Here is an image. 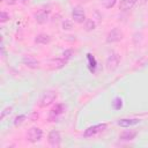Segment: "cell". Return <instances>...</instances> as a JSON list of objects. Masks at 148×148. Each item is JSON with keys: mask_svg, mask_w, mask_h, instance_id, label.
I'll list each match as a JSON object with an SVG mask.
<instances>
[{"mask_svg": "<svg viewBox=\"0 0 148 148\" xmlns=\"http://www.w3.org/2000/svg\"><path fill=\"white\" fill-rule=\"evenodd\" d=\"M116 2H117V0H102V5H103L105 8H108V9L112 8V7L116 5Z\"/></svg>", "mask_w": 148, "mask_h": 148, "instance_id": "obj_18", "label": "cell"}, {"mask_svg": "<svg viewBox=\"0 0 148 148\" xmlns=\"http://www.w3.org/2000/svg\"><path fill=\"white\" fill-rule=\"evenodd\" d=\"M121 38H123V32L118 28H113L111 31H109V34L106 36V43L119 42Z\"/></svg>", "mask_w": 148, "mask_h": 148, "instance_id": "obj_7", "label": "cell"}, {"mask_svg": "<svg viewBox=\"0 0 148 148\" xmlns=\"http://www.w3.org/2000/svg\"><path fill=\"white\" fill-rule=\"evenodd\" d=\"M2 1H3V0H2Z\"/></svg>", "mask_w": 148, "mask_h": 148, "instance_id": "obj_28", "label": "cell"}, {"mask_svg": "<svg viewBox=\"0 0 148 148\" xmlns=\"http://www.w3.org/2000/svg\"><path fill=\"white\" fill-rule=\"evenodd\" d=\"M134 1H135V2H136V1H138V0H134Z\"/></svg>", "mask_w": 148, "mask_h": 148, "instance_id": "obj_27", "label": "cell"}, {"mask_svg": "<svg viewBox=\"0 0 148 148\" xmlns=\"http://www.w3.org/2000/svg\"><path fill=\"white\" fill-rule=\"evenodd\" d=\"M50 42H51V37L46 34H39L35 38V43H37V44H47Z\"/></svg>", "mask_w": 148, "mask_h": 148, "instance_id": "obj_16", "label": "cell"}, {"mask_svg": "<svg viewBox=\"0 0 148 148\" xmlns=\"http://www.w3.org/2000/svg\"><path fill=\"white\" fill-rule=\"evenodd\" d=\"M136 136V132L135 131H125L119 135V139L121 141H131Z\"/></svg>", "mask_w": 148, "mask_h": 148, "instance_id": "obj_13", "label": "cell"}, {"mask_svg": "<svg viewBox=\"0 0 148 148\" xmlns=\"http://www.w3.org/2000/svg\"><path fill=\"white\" fill-rule=\"evenodd\" d=\"M135 3L136 2L134 0H120V2H119V9H121V10H128V9L133 8V6Z\"/></svg>", "mask_w": 148, "mask_h": 148, "instance_id": "obj_14", "label": "cell"}, {"mask_svg": "<svg viewBox=\"0 0 148 148\" xmlns=\"http://www.w3.org/2000/svg\"><path fill=\"white\" fill-rule=\"evenodd\" d=\"M87 59H88V68H89V71L91 73H94L96 71V67H97L96 59H95V57L91 53H88L87 54Z\"/></svg>", "mask_w": 148, "mask_h": 148, "instance_id": "obj_15", "label": "cell"}, {"mask_svg": "<svg viewBox=\"0 0 148 148\" xmlns=\"http://www.w3.org/2000/svg\"><path fill=\"white\" fill-rule=\"evenodd\" d=\"M21 1H22L23 3H29V1H30V0H21Z\"/></svg>", "mask_w": 148, "mask_h": 148, "instance_id": "obj_26", "label": "cell"}, {"mask_svg": "<svg viewBox=\"0 0 148 148\" xmlns=\"http://www.w3.org/2000/svg\"><path fill=\"white\" fill-rule=\"evenodd\" d=\"M73 28V23H72V21H69V20H65L64 22H62V29L64 30H71Z\"/></svg>", "mask_w": 148, "mask_h": 148, "instance_id": "obj_22", "label": "cell"}, {"mask_svg": "<svg viewBox=\"0 0 148 148\" xmlns=\"http://www.w3.org/2000/svg\"><path fill=\"white\" fill-rule=\"evenodd\" d=\"M139 123H140V119H138V118H121V119H118V121H117V124L120 127H130V126H134Z\"/></svg>", "mask_w": 148, "mask_h": 148, "instance_id": "obj_11", "label": "cell"}, {"mask_svg": "<svg viewBox=\"0 0 148 148\" xmlns=\"http://www.w3.org/2000/svg\"><path fill=\"white\" fill-rule=\"evenodd\" d=\"M119 61H120V58H119V54L117 53H111L108 59H106V68L108 71H114L118 65H119Z\"/></svg>", "mask_w": 148, "mask_h": 148, "instance_id": "obj_4", "label": "cell"}, {"mask_svg": "<svg viewBox=\"0 0 148 148\" xmlns=\"http://www.w3.org/2000/svg\"><path fill=\"white\" fill-rule=\"evenodd\" d=\"M8 20H9V15H8L5 10H2L1 14H0V22L3 23V22H6V21H8Z\"/></svg>", "mask_w": 148, "mask_h": 148, "instance_id": "obj_24", "label": "cell"}, {"mask_svg": "<svg viewBox=\"0 0 148 148\" xmlns=\"http://www.w3.org/2000/svg\"><path fill=\"white\" fill-rule=\"evenodd\" d=\"M67 64V61L61 57V58H56V59H51L47 61V65H49V68L51 69H59L61 67H64L65 65Z\"/></svg>", "mask_w": 148, "mask_h": 148, "instance_id": "obj_10", "label": "cell"}, {"mask_svg": "<svg viewBox=\"0 0 148 148\" xmlns=\"http://www.w3.org/2000/svg\"><path fill=\"white\" fill-rule=\"evenodd\" d=\"M72 18L76 23H83V22H86V14H84L83 9L80 8V7H74L73 10H72Z\"/></svg>", "mask_w": 148, "mask_h": 148, "instance_id": "obj_6", "label": "cell"}, {"mask_svg": "<svg viewBox=\"0 0 148 148\" xmlns=\"http://www.w3.org/2000/svg\"><path fill=\"white\" fill-rule=\"evenodd\" d=\"M84 28L87 31H90V30H94L95 29V22L92 20H87L86 23H84Z\"/></svg>", "mask_w": 148, "mask_h": 148, "instance_id": "obj_19", "label": "cell"}, {"mask_svg": "<svg viewBox=\"0 0 148 148\" xmlns=\"http://www.w3.org/2000/svg\"><path fill=\"white\" fill-rule=\"evenodd\" d=\"M112 106H113L114 110L121 109V106H123V99H121L120 97H116V98L112 101Z\"/></svg>", "mask_w": 148, "mask_h": 148, "instance_id": "obj_17", "label": "cell"}, {"mask_svg": "<svg viewBox=\"0 0 148 148\" xmlns=\"http://www.w3.org/2000/svg\"><path fill=\"white\" fill-rule=\"evenodd\" d=\"M7 5H15L16 3V0H3Z\"/></svg>", "mask_w": 148, "mask_h": 148, "instance_id": "obj_25", "label": "cell"}, {"mask_svg": "<svg viewBox=\"0 0 148 148\" xmlns=\"http://www.w3.org/2000/svg\"><path fill=\"white\" fill-rule=\"evenodd\" d=\"M57 98V92L54 90H46L40 95L39 98V106L45 108L49 106L50 104H52L54 102V99Z\"/></svg>", "mask_w": 148, "mask_h": 148, "instance_id": "obj_1", "label": "cell"}, {"mask_svg": "<svg viewBox=\"0 0 148 148\" xmlns=\"http://www.w3.org/2000/svg\"><path fill=\"white\" fill-rule=\"evenodd\" d=\"M12 110H13V106H6L3 110H2V112H1V116H0V119L2 120L6 116H8V114H10L12 113Z\"/></svg>", "mask_w": 148, "mask_h": 148, "instance_id": "obj_21", "label": "cell"}, {"mask_svg": "<svg viewBox=\"0 0 148 148\" xmlns=\"http://www.w3.org/2000/svg\"><path fill=\"white\" fill-rule=\"evenodd\" d=\"M25 119H27V116H25V114H20V116H17V117L15 118L14 125H15V126H18V125H21Z\"/></svg>", "mask_w": 148, "mask_h": 148, "instance_id": "obj_20", "label": "cell"}, {"mask_svg": "<svg viewBox=\"0 0 148 148\" xmlns=\"http://www.w3.org/2000/svg\"><path fill=\"white\" fill-rule=\"evenodd\" d=\"M47 17H49V12L46 10H38L36 14H35V20L37 23H45L47 21Z\"/></svg>", "mask_w": 148, "mask_h": 148, "instance_id": "obj_12", "label": "cell"}, {"mask_svg": "<svg viewBox=\"0 0 148 148\" xmlns=\"http://www.w3.org/2000/svg\"><path fill=\"white\" fill-rule=\"evenodd\" d=\"M72 56H73V51H72V50H66L65 52H62V58H64L66 61H68V60L72 58Z\"/></svg>", "mask_w": 148, "mask_h": 148, "instance_id": "obj_23", "label": "cell"}, {"mask_svg": "<svg viewBox=\"0 0 148 148\" xmlns=\"http://www.w3.org/2000/svg\"><path fill=\"white\" fill-rule=\"evenodd\" d=\"M47 141H49V143H50L51 146H53V147L60 146V141H61L60 133H59L58 131H56V130L51 131V132L49 133V135H47Z\"/></svg>", "mask_w": 148, "mask_h": 148, "instance_id": "obj_8", "label": "cell"}, {"mask_svg": "<svg viewBox=\"0 0 148 148\" xmlns=\"http://www.w3.org/2000/svg\"><path fill=\"white\" fill-rule=\"evenodd\" d=\"M65 111V105L59 103V104H56V106H53L50 111V114H49V119L51 121H56L58 119V117Z\"/></svg>", "mask_w": 148, "mask_h": 148, "instance_id": "obj_5", "label": "cell"}, {"mask_svg": "<svg viewBox=\"0 0 148 148\" xmlns=\"http://www.w3.org/2000/svg\"><path fill=\"white\" fill-rule=\"evenodd\" d=\"M22 62H23V65H25L27 67L32 68V69H36L39 67V61L36 58H34L32 56H24L22 58Z\"/></svg>", "mask_w": 148, "mask_h": 148, "instance_id": "obj_9", "label": "cell"}, {"mask_svg": "<svg viewBox=\"0 0 148 148\" xmlns=\"http://www.w3.org/2000/svg\"><path fill=\"white\" fill-rule=\"evenodd\" d=\"M105 128H106V124H105V123L90 126V127H88V128L84 131L83 136H84V138H90V136H92V135H95V134H97V133H99V132H103Z\"/></svg>", "mask_w": 148, "mask_h": 148, "instance_id": "obj_2", "label": "cell"}, {"mask_svg": "<svg viewBox=\"0 0 148 148\" xmlns=\"http://www.w3.org/2000/svg\"><path fill=\"white\" fill-rule=\"evenodd\" d=\"M43 136V131L39 127H31L28 133H27V139L30 142H37L42 139Z\"/></svg>", "mask_w": 148, "mask_h": 148, "instance_id": "obj_3", "label": "cell"}]
</instances>
